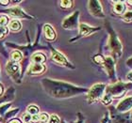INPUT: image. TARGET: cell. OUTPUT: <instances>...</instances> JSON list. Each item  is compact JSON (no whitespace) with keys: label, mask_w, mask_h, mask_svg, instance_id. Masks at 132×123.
Here are the masks:
<instances>
[{"label":"cell","mask_w":132,"mask_h":123,"mask_svg":"<svg viewBox=\"0 0 132 123\" xmlns=\"http://www.w3.org/2000/svg\"><path fill=\"white\" fill-rule=\"evenodd\" d=\"M9 28L7 26H0V39L5 38L9 34Z\"/></svg>","instance_id":"obj_30"},{"label":"cell","mask_w":132,"mask_h":123,"mask_svg":"<svg viewBox=\"0 0 132 123\" xmlns=\"http://www.w3.org/2000/svg\"><path fill=\"white\" fill-rule=\"evenodd\" d=\"M9 123H23V122L20 120V119H16V118H15V119H12V120H11Z\"/></svg>","instance_id":"obj_39"},{"label":"cell","mask_w":132,"mask_h":123,"mask_svg":"<svg viewBox=\"0 0 132 123\" xmlns=\"http://www.w3.org/2000/svg\"><path fill=\"white\" fill-rule=\"evenodd\" d=\"M11 107V102L0 105V118H2L3 116H4L6 113L8 112V110L10 109Z\"/></svg>","instance_id":"obj_23"},{"label":"cell","mask_w":132,"mask_h":123,"mask_svg":"<svg viewBox=\"0 0 132 123\" xmlns=\"http://www.w3.org/2000/svg\"><path fill=\"white\" fill-rule=\"evenodd\" d=\"M101 101H102V103L105 104V105H109V104L111 103L112 98H111L110 95H108V94L105 93V95L103 96V98L101 99Z\"/></svg>","instance_id":"obj_28"},{"label":"cell","mask_w":132,"mask_h":123,"mask_svg":"<svg viewBox=\"0 0 132 123\" xmlns=\"http://www.w3.org/2000/svg\"><path fill=\"white\" fill-rule=\"evenodd\" d=\"M127 4H129L130 6H132V0H131V1H127Z\"/></svg>","instance_id":"obj_40"},{"label":"cell","mask_w":132,"mask_h":123,"mask_svg":"<svg viewBox=\"0 0 132 123\" xmlns=\"http://www.w3.org/2000/svg\"><path fill=\"white\" fill-rule=\"evenodd\" d=\"M105 26L107 28L108 33H109V48L111 51L113 55V59L114 58H120L123 55V45L119 40L118 35L115 32L114 28L111 26L109 22H106Z\"/></svg>","instance_id":"obj_2"},{"label":"cell","mask_w":132,"mask_h":123,"mask_svg":"<svg viewBox=\"0 0 132 123\" xmlns=\"http://www.w3.org/2000/svg\"><path fill=\"white\" fill-rule=\"evenodd\" d=\"M130 117H131V119H132V111H131V114H130Z\"/></svg>","instance_id":"obj_42"},{"label":"cell","mask_w":132,"mask_h":123,"mask_svg":"<svg viewBox=\"0 0 132 123\" xmlns=\"http://www.w3.org/2000/svg\"><path fill=\"white\" fill-rule=\"evenodd\" d=\"M42 86L48 95L55 99L71 98L74 96L88 92V89L85 88L77 87L64 81L53 80L50 78H44L42 80Z\"/></svg>","instance_id":"obj_1"},{"label":"cell","mask_w":132,"mask_h":123,"mask_svg":"<svg viewBox=\"0 0 132 123\" xmlns=\"http://www.w3.org/2000/svg\"><path fill=\"white\" fill-rule=\"evenodd\" d=\"M107 86L103 83H97L94 84L93 87H91L90 89H88L87 92V101L89 103L95 102L98 100H101L103 96L105 95Z\"/></svg>","instance_id":"obj_4"},{"label":"cell","mask_w":132,"mask_h":123,"mask_svg":"<svg viewBox=\"0 0 132 123\" xmlns=\"http://www.w3.org/2000/svg\"><path fill=\"white\" fill-rule=\"evenodd\" d=\"M71 123H85V118L81 113H77V120L76 122H71Z\"/></svg>","instance_id":"obj_33"},{"label":"cell","mask_w":132,"mask_h":123,"mask_svg":"<svg viewBox=\"0 0 132 123\" xmlns=\"http://www.w3.org/2000/svg\"><path fill=\"white\" fill-rule=\"evenodd\" d=\"M49 48H50V51H51V59L54 62L59 64V65L63 66V67H67V68H70V69H75L74 65L72 63L69 62L68 59L65 58V55L63 54H61L60 51L55 49L51 45H49Z\"/></svg>","instance_id":"obj_9"},{"label":"cell","mask_w":132,"mask_h":123,"mask_svg":"<svg viewBox=\"0 0 132 123\" xmlns=\"http://www.w3.org/2000/svg\"><path fill=\"white\" fill-rule=\"evenodd\" d=\"M126 64H127V66L128 67V68L132 69V56H131V58H128V59H127V62H126Z\"/></svg>","instance_id":"obj_35"},{"label":"cell","mask_w":132,"mask_h":123,"mask_svg":"<svg viewBox=\"0 0 132 123\" xmlns=\"http://www.w3.org/2000/svg\"><path fill=\"white\" fill-rule=\"evenodd\" d=\"M78 29H79V34L77 36L76 39H73L71 40L70 41H77L78 39L80 38H83V37H87V36H90L92 34H94V33L97 32L99 31L101 28L100 27H94V26H90L89 25L87 24H79V26H78Z\"/></svg>","instance_id":"obj_12"},{"label":"cell","mask_w":132,"mask_h":123,"mask_svg":"<svg viewBox=\"0 0 132 123\" xmlns=\"http://www.w3.org/2000/svg\"><path fill=\"white\" fill-rule=\"evenodd\" d=\"M110 123H132L131 117L128 113L118 112L114 106H110Z\"/></svg>","instance_id":"obj_7"},{"label":"cell","mask_w":132,"mask_h":123,"mask_svg":"<svg viewBox=\"0 0 132 123\" xmlns=\"http://www.w3.org/2000/svg\"><path fill=\"white\" fill-rule=\"evenodd\" d=\"M9 30L11 31V32H19L22 28V24L19 20L17 19H12L11 21H10L9 23Z\"/></svg>","instance_id":"obj_18"},{"label":"cell","mask_w":132,"mask_h":123,"mask_svg":"<svg viewBox=\"0 0 132 123\" xmlns=\"http://www.w3.org/2000/svg\"><path fill=\"white\" fill-rule=\"evenodd\" d=\"M49 120V116L46 113L39 114V122L38 123H47Z\"/></svg>","instance_id":"obj_24"},{"label":"cell","mask_w":132,"mask_h":123,"mask_svg":"<svg viewBox=\"0 0 132 123\" xmlns=\"http://www.w3.org/2000/svg\"><path fill=\"white\" fill-rule=\"evenodd\" d=\"M11 3V1H0V5H3V6H8L9 4Z\"/></svg>","instance_id":"obj_38"},{"label":"cell","mask_w":132,"mask_h":123,"mask_svg":"<svg viewBox=\"0 0 132 123\" xmlns=\"http://www.w3.org/2000/svg\"><path fill=\"white\" fill-rule=\"evenodd\" d=\"M103 68L106 70L110 79L112 81V83H116V71H115V61L111 56H106L104 59V62L102 63Z\"/></svg>","instance_id":"obj_10"},{"label":"cell","mask_w":132,"mask_h":123,"mask_svg":"<svg viewBox=\"0 0 132 123\" xmlns=\"http://www.w3.org/2000/svg\"><path fill=\"white\" fill-rule=\"evenodd\" d=\"M61 123H67V122H66L65 120H63V119H62V120L61 121Z\"/></svg>","instance_id":"obj_41"},{"label":"cell","mask_w":132,"mask_h":123,"mask_svg":"<svg viewBox=\"0 0 132 123\" xmlns=\"http://www.w3.org/2000/svg\"><path fill=\"white\" fill-rule=\"evenodd\" d=\"M108 121H109V114L108 113H106L104 116V118H102V121L101 123H108Z\"/></svg>","instance_id":"obj_34"},{"label":"cell","mask_w":132,"mask_h":123,"mask_svg":"<svg viewBox=\"0 0 132 123\" xmlns=\"http://www.w3.org/2000/svg\"><path fill=\"white\" fill-rule=\"evenodd\" d=\"M46 60V56L43 53H34L30 56L31 63H36V64H44Z\"/></svg>","instance_id":"obj_17"},{"label":"cell","mask_w":132,"mask_h":123,"mask_svg":"<svg viewBox=\"0 0 132 123\" xmlns=\"http://www.w3.org/2000/svg\"><path fill=\"white\" fill-rule=\"evenodd\" d=\"M9 17L5 14H2L0 15V26H7L9 25Z\"/></svg>","instance_id":"obj_27"},{"label":"cell","mask_w":132,"mask_h":123,"mask_svg":"<svg viewBox=\"0 0 132 123\" xmlns=\"http://www.w3.org/2000/svg\"><path fill=\"white\" fill-rule=\"evenodd\" d=\"M43 30H44V37L48 41H54L57 38V33H56L55 29L53 28V26L49 24H45L43 26Z\"/></svg>","instance_id":"obj_15"},{"label":"cell","mask_w":132,"mask_h":123,"mask_svg":"<svg viewBox=\"0 0 132 123\" xmlns=\"http://www.w3.org/2000/svg\"><path fill=\"white\" fill-rule=\"evenodd\" d=\"M46 68L44 64H36V63H30L28 67L27 72L29 75H37V74H42L45 71Z\"/></svg>","instance_id":"obj_14"},{"label":"cell","mask_w":132,"mask_h":123,"mask_svg":"<svg viewBox=\"0 0 132 123\" xmlns=\"http://www.w3.org/2000/svg\"><path fill=\"white\" fill-rule=\"evenodd\" d=\"M4 95V87L2 84H0V97H2Z\"/></svg>","instance_id":"obj_37"},{"label":"cell","mask_w":132,"mask_h":123,"mask_svg":"<svg viewBox=\"0 0 132 123\" xmlns=\"http://www.w3.org/2000/svg\"><path fill=\"white\" fill-rule=\"evenodd\" d=\"M31 119H32V116L29 115L28 112H26L25 114L22 115V122L23 123H31Z\"/></svg>","instance_id":"obj_29"},{"label":"cell","mask_w":132,"mask_h":123,"mask_svg":"<svg viewBox=\"0 0 132 123\" xmlns=\"http://www.w3.org/2000/svg\"><path fill=\"white\" fill-rule=\"evenodd\" d=\"M126 11V5L124 2L122 1H117L115 3V5L113 6V12L117 15H122L125 13Z\"/></svg>","instance_id":"obj_20"},{"label":"cell","mask_w":132,"mask_h":123,"mask_svg":"<svg viewBox=\"0 0 132 123\" xmlns=\"http://www.w3.org/2000/svg\"><path fill=\"white\" fill-rule=\"evenodd\" d=\"M5 70H6V72L8 73V75L13 81L17 82L18 84L21 83L22 72H21V66L19 65V63H15L10 60L6 64Z\"/></svg>","instance_id":"obj_6"},{"label":"cell","mask_w":132,"mask_h":123,"mask_svg":"<svg viewBox=\"0 0 132 123\" xmlns=\"http://www.w3.org/2000/svg\"><path fill=\"white\" fill-rule=\"evenodd\" d=\"M93 59H94V61L96 63V64H98V65H102V63L104 62L105 58L101 55H94Z\"/></svg>","instance_id":"obj_31"},{"label":"cell","mask_w":132,"mask_h":123,"mask_svg":"<svg viewBox=\"0 0 132 123\" xmlns=\"http://www.w3.org/2000/svg\"><path fill=\"white\" fill-rule=\"evenodd\" d=\"M23 58H24V55H23V53L19 50H13L12 52L11 53V55H10V58H11V61L12 62H15V63H19L22 61Z\"/></svg>","instance_id":"obj_19"},{"label":"cell","mask_w":132,"mask_h":123,"mask_svg":"<svg viewBox=\"0 0 132 123\" xmlns=\"http://www.w3.org/2000/svg\"><path fill=\"white\" fill-rule=\"evenodd\" d=\"M132 88V83H124V82H116L111 85L107 86L105 93L110 95L113 99H119L127 93L129 89Z\"/></svg>","instance_id":"obj_3"},{"label":"cell","mask_w":132,"mask_h":123,"mask_svg":"<svg viewBox=\"0 0 132 123\" xmlns=\"http://www.w3.org/2000/svg\"><path fill=\"white\" fill-rule=\"evenodd\" d=\"M14 95H15V93H14L13 88H10L6 91V93H4V95L2 97H0V104L9 103L10 101L14 99Z\"/></svg>","instance_id":"obj_16"},{"label":"cell","mask_w":132,"mask_h":123,"mask_svg":"<svg viewBox=\"0 0 132 123\" xmlns=\"http://www.w3.org/2000/svg\"><path fill=\"white\" fill-rule=\"evenodd\" d=\"M19 111V108H16V109H13V110H11V111H9L8 113H6L5 115L3 116L2 118H0V122H6V121L10 120V118H11L13 117L14 115H16L17 113Z\"/></svg>","instance_id":"obj_21"},{"label":"cell","mask_w":132,"mask_h":123,"mask_svg":"<svg viewBox=\"0 0 132 123\" xmlns=\"http://www.w3.org/2000/svg\"><path fill=\"white\" fill-rule=\"evenodd\" d=\"M1 13H6L8 16H11L14 19H28V20H33L35 19L33 16L28 14L24 10L18 7V6H13L11 8H5V10H1L0 11Z\"/></svg>","instance_id":"obj_5"},{"label":"cell","mask_w":132,"mask_h":123,"mask_svg":"<svg viewBox=\"0 0 132 123\" xmlns=\"http://www.w3.org/2000/svg\"><path fill=\"white\" fill-rule=\"evenodd\" d=\"M73 4L74 2L71 0H63V1L60 2V5L62 8H71L73 7Z\"/></svg>","instance_id":"obj_25"},{"label":"cell","mask_w":132,"mask_h":123,"mask_svg":"<svg viewBox=\"0 0 132 123\" xmlns=\"http://www.w3.org/2000/svg\"><path fill=\"white\" fill-rule=\"evenodd\" d=\"M127 79L129 81L130 83L132 82V71H130V72H128L127 75Z\"/></svg>","instance_id":"obj_36"},{"label":"cell","mask_w":132,"mask_h":123,"mask_svg":"<svg viewBox=\"0 0 132 123\" xmlns=\"http://www.w3.org/2000/svg\"><path fill=\"white\" fill-rule=\"evenodd\" d=\"M61 119L59 118L58 116L53 114L49 117V120H48V123H61Z\"/></svg>","instance_id":"obj_32"},{"label":"cell","mask_w":132,"mask_h":123,"mask_svg":"<svg viewBox=\"0 0 132 123\" xmlns=\"http://www.w3.org/2000/svg\"><path fill=\"white\" fill-rule=\"evenodd\" d=\"M122 20L124 22L127 23H132V11H127L123 14L122 16Z\"/></svg>","instance_id":"obj_26"},{"label":"cell","mask_w":132,"mask_h":123,"mask_svg":"<svg viewBox=\"0 0 132 123\" xmlns=\"http://www.w3.org/2000/svg\"><path fill=\"white\" fill-rule=\"evenodd\" d=\"M88 10L89 12L94 17L97 18H105V14L103 11V8H102L101 3L99 1H89L88 2Z\"/></svg>","instance_id":"obj_11"},{"label":"cell","mask_w":132,"mask_h":123,"mask_svg":"<svg viewBox=\"0 0 132 123\" xmlns=\"http://www.w3.org/2000/svg\"><path fill=\"white\" fill-rule=\"evenodd\" d=\"M132 109V96H128L127 98L123 99L118 105L116 106V110L120 113H127Z\"/></svg>","instance_id":"obj_13"},{"label":"cell","mask_w":132,"mask_h":123,"mask_svg":"<svg viewBox=\"0 0 132 123\" xmlns=\"http://www.w3.org/2000/svg\"><path fill=\"white\" fill-rule=\"evenodd\" d=\"M27 112L31 116H35V115H38L39 112H40V109H39V107L35 104H30V105H28V108H27Z\"/></svg>","instance_id":"obj_22"},{"label":"cell","mask_w":132,"mask_h":123,"mask_svg":"<svg viewBox=\"0 0 132 123\" xmlns=\"http://www.w3.org/2000/svg\"><path fill=\"white\" fill-rule=\"evenodd\" d=\"M79 11H76L62 21L61 26L65 30H76L79 26Z\"/></svg>","instance_id":"obj_8"}]
</instances>
